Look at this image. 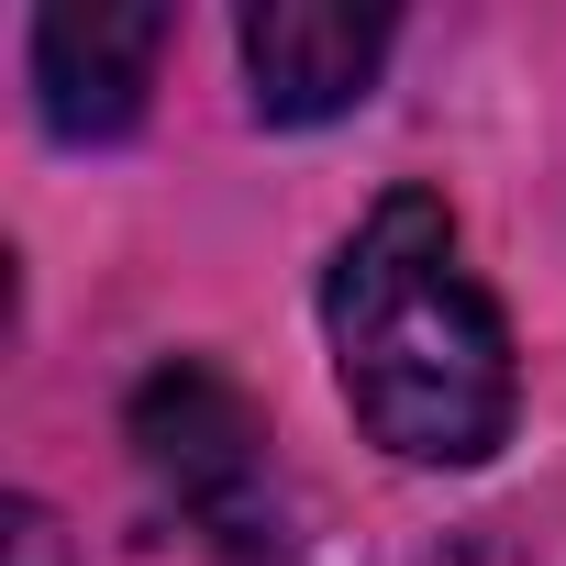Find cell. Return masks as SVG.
<instances>
[{"instance_id": "6da1fadb", "label": "cell", "mask_w": 566, "mask_h": 566, "mask_svg": "<svg viewBox=\"0 0 566 566\" xmlns=\"http://www.w3.org/2000/svg\"><path fill=\"white\" fill-rule=\"evenodd\" d=\"M323 334H334V378L356 400V422L411 455V467H478L511 433V323L478 290V266L455 255V222L433 189H389L334 277H323Z\"/></svg>"}, {"instance_id": "7a4b0ae2", "label": "cell", "mask_w": 566, "mask_h": 566, "mask_svg": "<svg viewBox=\"0 0 566 566\" xmlns=\"http://www.w3.org/2000/svg\"><path fill=\"white\" fill-rule=\"evenodd\" d=\"M134 467H145L156 500H167L189 533H211L222 555H266V544H277L266 422H255V400H244L222 367L178 356V367H156V378L134 389Z\"/></svg>"}, {"instance_id": "3957f363", "label": "cell", "mask_w": 566, "mask_h": 566, "mask_svg": "<svg viewBox=\"0 0 566 566\" xmlns=\"http://www.w3.org/2000/svg\"><path fill=\"white\" fill-rule=\"evenodd\" d=\"M167 12L156 0H67L34 23V112L56 145H123L145 123L156 56H167Z\"/></svg>"}, {"instance_id": "277c9868", "label": "cell", "mask_w": 566, "mask_h": 566, "mask_svg": "<svg viewBox=\"0 0 566 566\" xmlns=\"http://www.w3.org/2000/svg\"><path fill=\"white\" fill-rule=\"evenodd\" d=\"M233 45H244L255 123H334L378 90L389 12H356V0H255L233 23Z\"/></svg>"}, {"instance_id": "5b68a950", "label": "cell", "mask_w": 566, "mask_h": 566, "mask_svg": "<svg viewBox=\"0 0 566 566\" xmlns=\"http://www.w3.org/2000/svg\"><path fill=\"white\" fill-rule=\"evenodd\" d=\"M12 566H67V544H56V522L34 500H12Z\"/></svg>"}]
</instances>
